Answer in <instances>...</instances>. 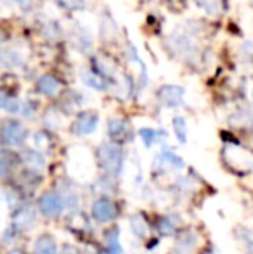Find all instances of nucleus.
<instances>
[{
	"label": "nucleus",
	"instance_id": "obj_3",
	"mask_svg": "<svg viewBox=\"0 0 253 254\" xmlns=\"http://www.w3.org/2000/svg\"><path fill=\"white\" fill-rule=\"evenodd\" d=\"M224 159L234 171H252L253 170V154L240 145H226Z\"/></svg>",
	"mask_w": 253,
	"mask_h": 254
},
{
	"label": "nucleus",
	"instance_id": "obj_10",
	"mask_svg": "<svg viewBox=\"0 0 253 254\" xmlns=\"http://www.w3.org/2000/svg\"><path fill=\"white\" fill-rule=\"evenodd\" d=\"M23 163H24V166H26L28 170L35 171V173H42V171L45 170V166H47L44 154L38 152V151L23 152Z\"/></svg>",
	"mask_w": 253,
	"mask_h": 254
},
{
	"label": "nucleus",
	"instance_id": "obj_16",
	"mask_svg": "<svg viewBox=\"0 0 253 254\" xmlns=\"http://www.w3.org/2000/svg\"><path fill=\"white\" fill-rule=\"evenodd\" d=\"M35 221V213L31 207H26V209H21L16 213L14 216V227L17 228H28L31 227V223Z\"/></svg>",
	"mask_w": 253,
	"mask_h": 254
},
{
	"label": "nucleus",
	"instance_id": "obj_23",
	"mask_svg": "<svg viewBox=\"0 0 253 254\" xmlns=\"http://www.w3.org/2000/svg\"><path fill=\"white\" fill-rule=\"evenodd\" d=\"M0 59L5 63V66H10V67H16L23 63V57H21L19 52H16V51H5L2 56H0Z\"/></svg>",
	"mask_w": 253,
	"mask_h": 254
},
{
	"label": "nucleus",
	"instance_id": "obj_1",
	"mask_svg": "<svg viewBox=\"0 0 253 254\" xmlns=\"http://www.w3.org/2000/svg\"><path fill=\"white\" fill-rule=\"evenodd\" d=\"M68 171L78 182H88L94 177V159L84 147H75L68 154Z\"/></svg>",
	"mask_w": 253,
	"mask_h": 254
},
{
	"label": "nucleus",
	"instance_id": "obj_20",
	"mask_svg": "<svg viewBox=\"0 0 253 254\" xmlns=\"http://www.w3.org/2000/svg\"><path fill=\"white\" fill-rule=\"evenodd\" d=\"M139 137L142 138L146 147H151V145H155V142L158 140L160 131L153 130V128H141V130H139Z\"/></svg>",
	"mask_w": 253,
	"mask_h": 254
},
{
	"label": "nucleus",
	"instance_id": "obj_11",
	"mask_svg": "<svg viewBox=\"0 0 253 254\" xmlns=\"http://www.w3.org/2000/svg\"><path fill=\"white\" fill-rule=\"evenodd\" d=\"M37 88H38V92L44 95H56L61 90V83H59L58 78H54L52 74H44V76L38 78Z\"/></svg>",
	"mask_w": 253,
	"mask_h": 254
},
{
	"label": "nucleus",
	"instance_id": "obj_8",
	"mask_svg": "<svg viewBox=\"0 0 253 254\" xmlns=\"http://www.w3.org/2000/svg\"><path fill=\"white\" fill-rule=\"evenodd\" d=\"M99 125V116L92 111H85L80 113L77 118V121L73 123V131L77 135H90L95 131Z\"/></svg>",
	"mask_w": 253,
	"mask_h": 254
},
{
	"label": "nucleus",
	"instance_id": "obj_22",
	"mask_svg": "<svg viewBox=\"0 0 253 254\" xmlns=\"http://www.w3.org/2000/svg\"><path fill=\"white\" fill-rule=\"evenodd\" d=\"M33 144L38 149V152H44L51 147V138H49V135L45 131H37L33 135Z\"/></svg>",
	"mask_w": 253,
	"mask_h": 254
},
{
	"label": "nucleus",
	"instance_id": "obj_32",
	"mask_svg": "<svg viewBox=\"0 0 253 254\" xmlns=\"http://www.w3.org/2000/svg\"><path fill=\"white\" fill-rule=\"evenodd\" d=\"M252 99H253V94H252Z\"/></svg>",
	"mask_w": 253,
	"mask_h": 254
},
{
	"label": "nucleus",
	"instance_id": "obj_24",
	"mask_svg": "<svg viewBox=\"0 0 253 254\" xmlns=\"http://www.w3.org/2000/svg\"><path fill=\"white\" fill-rule=\"evenodd\" d=\"M175 228H177V225L172 221V218H163L158 225V230L162 232L163 235H172L173 232H175Z\"/></svg>",
	"mask_w": 253,
	"mask_h": 254
},
{
	"label": "nucleus",
	"instance_id": "obj_21",
	"mask_svg": "<svg viewBox=\"0 0 253 254\" xmlns=\"http://www.w3.org/2000/svg\"><path fill=\"white\" fill-rule=\"evenodd\" d=\"M196 3L210 14L222 12V0H196Z\"/></svg>",
	"mask_w": 253,
	"mask_h": 254
},
{
	"label": "nucleus",
	"instance_id": "obj_18",
	"mask_svg": "<svg viewBox=\"0 0 253 254\" xmlns=\"http://www.w3.org/2000/svg\"><path fill=\"white\" fill-rule=\"evenodd\" d=\"M173 131L180 144H187V123L182 116L173 118Z\"/></svg>",
	"mask_w": 253,
	"mask_h": 254
},
{
	"label": "nucleus",
	"instance_id": "obj_4",
	"mask_svg": "<svg viewBox=\"0 0 253 254\" xmlns=\"http://www.w3.org/2000/svg\"><path fill=\"white\" fill-rule=\"evenodd\" d=\"M0 135H2V142L5 145H9V147H19V145H23L24 138H26V128L19 121L10 120L3 123Z\"/></svg>",
	"mask_w": 253,
	"mask_h": 254
},
{
	"label": "nucleus",
	"instance_id": "obj_31",
	"mask_svg": "<svg viewBox=\"0 0 253 254\" xmlns=\"http://www.w3.org/2000/svg\"><path fill=\"white\" fill-rule=\"evenodd\" d=\"M0 42H2V35H0Z\"/></svg>",
	"mask_w": 253,
	"mask_h": 254
},
{
	"label": "nucleus",
	"instance_id": "obj_26",
	"mask_svg": "<svg viewBox=\"0 0 253 254\" xmlns=\"http://www.w3.org/2000/svg\"><path fill=\"white\" fill-rule=\"evenodd\" d=\"M10 166H12V161H10L9 154L5 152H0V177L9 173Z\"/></svg>",
	"mask_w": 253,
	"mask_h": 254
},
{
	"label": "nucleus",
	"instance_id": "obj_19",
	"mask_svg": "<svg viewBox=\"0 0 253 254\" xmlns=\"http://www.w3.org/2000/svg\"><path fill=\"white\" fill-rule=\"evenodd\" d=\"M0 109L7 111V113H17L19 111V102L10 95H5L0 92Z\"/></svg>",
	"mask_w": 253,
	"mask_h": 254
},
{
	"label": "nucleus",
	"instance_id": "obj_12",
	"mask_svg": "<svg viewBox=\"0 0 253 254\" xmlns=\"http://www.w3.org/2000/svg\"><path fill=\"white\" fill-rule=\"evenodd\" d=\"M33 254H58V246H56L54 237H51V235L38 237L33 246Z\"/></svg>",
	"mask_w": 253,
	"mask_h": 254
},
{
	"label": "nucleus",
	"instance_id": "obj_14",
	"mask_svg": "<svg viewBox=\"0 0 253 254\" xmlns=\"http://www.w3.org/2000/svg\"><path fill=\"white\" fill-rule=\"evenodd\" d=\"M128 223H130V228L132 232H134V235L137 239H144L146 235H148L149 232V225L148 221H146V218L142 216L141 213H135L130 216V220H128Z\"/></svg>",
	"mask_w": 253,
	"mask_h": 254
},
{
	"label": "nucleus",
	"instance_id": "obj_6",
	"mask_svg": "<svg viewBox=\"0 0 253 254\" xmlns=\"http://www.w3.org/2000/svg\"><path fill=\"white\" fill-rule=\"evenodd\" d=\"M92 216L95 218L101 223H106V221H113L116 216V206L111 199L108 197H99L92 202Z\"/></svg>",
	"mask_w": 253,
	"mask_h": 254
},
{
	"label": "nucleus",
	"instance_id": "obj_27",
	"mask_svg": "<svg viewBox=\"0 0 253 254\" xmlns=\"http://www.w3.org/2000/svg\"><path fill=\"white\" fill-rule=\"evenodd\" d=\"M61 254H78V253H77V249H75L73 246H64Z\"/></svg>",
	"mask_w": 253,
	"mask_h": 254
},
{
	"label": "nucleus",
	"instance_id": "obj_30",
	"mask_svg": "<svg viewBox=\"0 0 253 254\" xmlns=\"http://www.w3.org/2000/svg\"><path fill=\"white\" fill-rule=\"evenodd\" d=\"M87 254H101V253H97V251H88Z\"/></svg>",
	"mask_w": 253,
	"mask_h": 254
},
{
	"label": "nucleus",
	"instance_id": "obj_15",
	"mask_svg": "<svg viewBox=\"0 0 253 254\" xmlns=\"http://www.w3.org/2000/svg\"><path fill=\"white\" fill-rule=\"evenodd\" d=\"M127 131H128V128L123 120L113 118V120L108 121V135L113 138V140H122V138L127 135Z\"/></svg>",
	"mask_w": 253,
	"mask_h": 254
},
{
	"label": "nucleus",
	"instance_id": "obj_7",
	"mask_svg": "<svg viewBox=\"0 0 253 254\" xmlns=\"http://www.w3.org/2000/svg\"><path fill=\"white\" fill-rule=\"evenodd\" d=\"M155 166L163 171H180L184 168V161L173 151L165 149L155 157Z\"/></svg>",
	"mask_w": 253,
	"mask_h": 254
},
{
	"label": "nucleus",
	"instance_id": "obj_17",
	"mask_svg": "<svg viewBox=\"0 0 253 254\" xmlns=\"http://www.w3.org/2000/svg\"><path fill=\"white\" fill-rule=\"evenodd\" d=\"M82 80H84L85 85L95 88V90H104L106 88V81L99 74H95L94 71H84L82 73Z\"/></svg>",
	"mask_w": 253,
	"mask_h": 254
},
{
	"label": "nucleus",
	"instance_id": "obj_28",
	"mask_svg": "<svg viewBox=\"0 0 253 254\" xmlns=\"http://www.w3.org/2000/svg\"><path fill=\"white\" fill-rule=\"evenodd\" d=\"M14 2L19 3V5L23 7V9H28V7L31 5V0H14Z\"/></svg>",
	"mask_w": 253,
	"mask_h": 254
},
{
	"label": "nucleus",
	"instance_id": "obj_29",
	"mask_svg": "<svg viewBox=\"0 0 253 254\" xmlns=\"http://www.w3.org/2000/svg\"><path fill=\"white\" fill-rule=\"evenodd\" d=\"M247 254H253V239L247 241Z\"/></svg>",
	"mask_w": 253,
	"mask_h": 254
},
{
	"label": "nucleus",
	"instance_id": "obj_9",
	"mask_svg": "<svg viewBox=\"0 0 253 254\" xmlns=\"http://www.w3.org/2000/svg\"><path fill=\"white\" fill-rule=\"evenodd\" d=\"M158 97L167 107H179L184 101V88L177 85H165L158 90Z\"/></svg>",
	"mask_w": 253,
	"mask_h": 254
},
{
	"label": "nucleus",
	"instance_id": "obj_2",
	"mask_svg": "<svg viewBox=\"0 0 253 254\" xmlns=\"http://www.w3.org/2000/svg\"><path fill=\"white\" fill-rule=\"evenodd\" d=\"M97 161L99 166L111 177H120L123 171V166H125L123 151L116 144H111V142H104V144L99 145Z\"/></svg>",
	"mask_w": 253,
	"mask_h": 254
},
{
	"label": "nucleus",
	"instance_id": "obj_13",
	"mask_svg": "<svg viewBox=\"0 0 253 254\" xmlns=\"http://www.w3.org/2000/svg\"><path fill=\"white\" fill-rule=\"evenodd\" d=\"M106 246H108L109 254H125L122 248V242H120V228L113 227L106 232Z\"/></svg>",
	"mask_w": 253,
	"mask_h": 254
},
{
	"label": "nucleus",
	"instance_id": "obj_25",
	"mask_svg": "<svg viewBox=\"0 0 253 254\" xmlns=\"http://www.w3.org/2000/svg\"><path fill=\"white\" fill-rule=\"evenodd\" d=\"M56 2L68 10H80L84 7V0H56Z\"/></svg>",
	"mask_w": 253,
	"mask_h": 254
},
{
	"label": "nucleus",
	"instance_id": "obj_5",
	"mask_svg": "<svg viewBox=\"0 0 253 254\" xmlns=\"http://www.w3.org/2000/svg\"><path fill=\"white\" fill-rule=\"evenodd\" d=\"M63 207V197L59 194H56V192H45L40 197V201H38V209L47 218H58L61 214Z\"/></svg>",
	"mask_w": 253,
	"mask_h": 254
}]
</instances>
